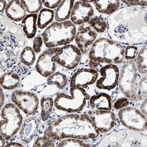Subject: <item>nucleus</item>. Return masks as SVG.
<instances>
[{"label": "nucleus", "mask_w": 147, "mask_h": 147, "mask_svg": "<svg viewBox=\"0 0 147 147\" xmlns=\"http://www.w3.org/2000/svg\"><path fill=\"white\" fill-rule=\"evenodd\" d=\"M140 110L145 115L147 116V102L146 98L144 99L142 101V103L140 105Z\"/></svg>", "instance_id": "nucleus-42"}, {"label": "nucleus", "mask_w": 147, "mask_h": 147, "mask_svg": "<svg viewBox=\"0 0 147 147\" xmlns=\"http://www.w3.org/2000/svg\"><path fill=\"white\" fill-rule=\"evenodd\" d=\"M98 34L88 25L80 26L77 31L75 42L82 54H88L90 48L97 38Z\"/></svg>", "instance_id": "nucleus-18"}, {"label": "nucleus", "mask_w": 147, "mask_h": 147, "mask_svg": "<svg viewBox=\"0 0 147 147\" xmlns=\"http://www.w3.org/2000/svg\"><path fill=\"white\" fill-rule=\"evenodd\" d=\"M75 2L73 0L62 1L54 11V19L57 22L66 21L70 18L72 9Z\"/></svg>", "instance_id": "nucleus-25"}, {"label": "nucleus", "mask_w": 147, "mask_h": 147, "mask_svg": "<svg viewBox=\"0 0 147 147\" xmlns=\"http://www.w3.org/2000/svg\"><path fill=\"white\" fill-rule=\"evenodd\" d=\"M99 76V72L95 69L83 67L73 74L69 80V87L87 88L95 84Z\"/></svg>", "instance_id": "nucleus-16"}, {"label": "nucleus", "mask_w": 147, "mask_h": 147, "mask_svg": "<svg viewBox=\"0 0 147 147\" xmlns=\"http://www.w3.org/2000/svg\"><path fill=\"white\" fill-rule=\"evenodd\" d=\"M0 102H1V108H2L4 107V104L5 102V93L4 92V89L3 88H1V96H0Z\"/></svg>", "instance_id": "nucleus-43"}, {"label": "nucleus", "mask_w": 147, "mask_h": 147, "mask_svg": "<svg viewBox=\"0 0 147 147\" xmlns=\"http://www.w3.org/2000/svg\"><path fill=\"white\" fill-rule=\"evenodd\" d=\"M28 67L22 63L18 64L17 65L13 67V71L18 73L20 76H24L28 72Z\"/></svg>", "instance_id": "nucleus-41"}, {"label": "nucleus", "mask_w": 147, "mask_h": 147, "mask_svg": "<svg viewBox=\"0 0 147 147\" xmlns=\"http://www.w3.org/2000/svg\"><path fill=\"white\" fill-rule=\"evenodd\" d=\"M22 30L6 17L0 16V71L1 73L13 68L25 47Z\"/></svg>", "instance_id": "nucleus-3"}, {"label": "nucleus", "mask_w": 147, "mask_h": 147, "mask_svg": "<svg viewBox=\"0 0 147 147\" xmlns=\"http://www.w3.org/2000/svg\"><path fill=\"white\" fill-rule=\"evenodd\" d=\"M44 44V40L41 35H37L35 36L33 38L32 48H33L35 54H40L41 52Z\"/></svg>", "instance_id": "nucleus-38"}, {"label": "nucleus", "mask_w": 147, "mask_h": 147, "mask_svg": "<svg viewBox=\"0 0 147 147\" xmlns=\"http://www.w3.org/2000/svg\"><path fill=\"white\" fill-rule=\"evenodd\" d=\"M24 145L18 142H10L8 144H6L5 146H24Z\"/></svg>", "instance_id": "nucleus-45"}, {"label": "nucleus", "mask_w": 147, "mask_h": 147, "mask_svg": "<svg viewBox=\"0 0 147 147\" xmlns=\"http://www.w3.org/2000/svg\"><path fill=\"white\" fill-rule=\"evenodd\" d=\"M55 140L48 137L45 135L38 137L34 142L33 146H55Z\"/></svg>", "instance_id": "nucleus-35"}, {"label": "nucleus", "mask_w": 147, "mask_h": 147, "mask_svg": "<svg viewBox=\"0 0 147 147\" xmlns=\"http://www.w3.org/2000/svg\"><path fill=\"white\" fill-rule=\"evenodd\" d=\"M40 117L42 121L45 122L50 118L53 114L54 106V100L51 96H43L40 100Z\"/></svg>", "instance_id": "nucleus-27"}, {"label": "nucleus", "mask_w": 147, "mask_h": 147, "mask_svg": "<svg viewBox=\"0 0 147 147\" xmlns=\"http://www.w3.org/2000/svg\"><path fill=\"white\" fill-rule=\"evenodd\" d=\"M146 10L140 7H124L107 20L109 38L121 44L137 45L147 40Z\"/></svg>", "instance_id": "nucleus-1"}, {"label": "nucleus", "mask_w": 147, "mask_h": 147, "mask_svg": "<svg viewBox=\"0 0 147 147\" xmlns=\"http://www.w3.org/2000/svg\"><path fill=\"white\" fill-rule=\"evenodd\" d=\"M61 0H47V1H42L43 5L48 9H53L57 8L61 3Z\"/></svg>", "instance_id": "nucleus-40"}, {"label": "nucleus", "mask_w": 147, "mask_h": 147, "mask_svg": "<svg viewBox=\"0 0 147 147\" xmlns=\"http://www.w3.org/2000/svg\"><path fill=\"white\" fill-rule=\"evenodd\" d=\"M82 57V54L77 45L70 44L59 47L54 61L62 67L72 70L78 66Z\"/></svg>", "instance_id": "nucleus-12"}, {"label": "nucleus", "mask_w": 147, "mask_h": 147, "mask_svg": "<svg viewBox=\"0 0 147 147\" xmlns=\"http://www.w3.org/2000/svg\"><path fill=\"white\" fill-rule=\"evenodd\" d=\"M57 146H90V144L82 140L67 138L57 141Z\"/></svg>", "instance_id": "nucleus-33"}, {"label": "nucleus", "mask_w": 147, "mask_h": 147, "mask_svg": "<svg viewBox=\"0 0 147 147\" xmlns=\"http://www.w3.org/2000/svg\"><path fill=\"white\" fill-rule=\"evenodd\" d=\"M27 11L19 0H12L8 2L5 14L6 17L13 22L22 21L26 17Z\"/></svg>", "instance_id": "nucleus-21"}, {"label": "nucleus", "mask_w": 147, "mask_h": 147, "mask_svg": "<svg viewBox=\"0 0 147 147\" xmlns=\"http://www.w3.org/2000/svg\"><path fill=\"white\" fill-rule=\"evenodd\" d=\"M46 82L48 85H54L59 90H63L68 84V77L65 73L57 71L47 78Z\"/></svg>", "instance_id": "nucleus-26"}, {"label": "nucleus", "mask_w": 147, "mask_h": 147, "mask_svg": "<svg viewBox=\"0 0 147 147\" xmlns=\"http://www.w3.org/2000/svg\"><path fill=\"white\" fill-rule=\"evenodd\" d=\"M90 96L85 89L69 87L57 95L54 100L55 108L69 114L77 113L84 108Z\"/></svg>", "instance_id": "nucleus-6"}, {"label": "nucleus", "mask_w": 147, "mask_h": 147, "mask_svg": "<svg viewBox=\"0 0 147 147\" xmlns=\"http://www.w3.org/2000/svg\"><path fill=\"white\" fill-rule=\"evenodd\" d=\"M122 3H124L129 7H145L147 6V1H138V0H127V1H122Z\"/></svg>", "instance_id": "nucleus-39"}, {"label": "nucleus", "mask_w": 147, "mask_h": 147, "mask_svg": "<svg viewBox=\"0 0 147 147\" xmlns=\"http://www.w3.org/2000/svg\"><path fill=\"white\" fill-rule=\"evenodd\" d=\"M11 100L21 111L32 115L38 111L40 101L35 93L21 90H16L11 95Z\"/></svg>", "instance_id": "nucleus-11"}, {"label": "nucleus", "mask_w": 147, "mask_h": 147, "mask_svg": "<svg viewBox=\"0 0 147 147\" xmlns=\"http://www.w3.org/2000/svg\"><path fill=\"white\" fill-rule=\"evenodd\" d=\"M118 117L121 124L128 129L140 132L146 131L147 118L140 109L128 106L120 109Z\"/></svg>", "instance_id": "nucleus-10"}, {"label": "nucleus", "mask_w": 147, "mask_h": 147, "mask_svg": "<svg viewBox=\"0 0 147 147\" xmlns=\"http://www.w3.org/2000/svg\"><path fill=\"white\" fill-rule=\"evenodd\" d=\"M0 138H1V139H0V147H3V146H5V142H6V140L4 138V137L1 136H0Z\"/></svg>", "instance_id": "nucleus-46"}, {"label": "nucleus", "mask_w": 147, "mask_h": 147, "mask_svg": "<svg viewBox=\"0 0 147 147\" xmlns=\"http://www.w3.org/2000/svg\"><path fill=\"white\" fill-rule=\"evenodd\" d=\"M87 114L100 134L107 133L115 126L117 117L115 114L111 110H90Z\"/></svg>", "instance_id": "nucleus-14"}, {"label": "nucleus", "mask_w": 147, "mask_h": 147, "mask_svg": "<svg viewBox=\"0 0 147 147\" xmlns=\"http://www.w3.org/2000/svg\"><path fill=\"white\" fill-rule=\"evenodd\" d=\"M26 11L30 14H37L42 9V3L40 0H22L21 1Z\"/></svg>", "instance_id": "nucleus-32"}, {"label": "nucleus", "mask_w": 147, "mask_h": 147, "mask_svg": "<svg viewBox=\"0 0 147 147\" xmlns=\"http://www.w3.org/2000/svg\"><path fill=\"white\" fill-rule=\"evenodd\" d=\"M138 74L134 60L125 61L119 69L118 87L124 96L130 101H138Z\"/></svg>", "instance_id": "nucleus-8"}, {"label": "nucleus", "mask_w": 147, "mask_h": 147, "mask_svg": "<svg viewBox=\"0 0 147 147\" xmlns=\"http://www.w3.org/2000/svg\"><path fill=\"white\" fill-rule=\"evenodd\" d=\"M41 119V117L32 115L24 121L19 131L20 140L23 143L28 144L34 140L39 131Z\"/></svg>", "instance_id": "nucleus-19"}, {"label": "nucleus", "mask_w": 147, "mask_h": 147, "mask_svg": "<svg viewBox=\"0 0 147 147\" xmlns=\"http://www.w3.org/2000/svg\"><path fill=\"white\" fill-rule=\"evenodd\" d=\"M44 135L55 141L67 138L89 140L98 138L100 133L87 114L71 113L53 122Z\"/></svg>", "instance_id": "nucleus-2"}, {"label": "nucleus", "mask_w": 147, "mask_h": 147, "mask_svg": "<svg viewBox=\"0 0 147 147\" xmlns=\"http://www.w3.org/2000/svg\"><path fill=\"white\" fill-rule=\"evenodd\" d=\"M88 25L97 34H102L107 30V21L101 16H94L88 22Z\"/></svg>", "instance_id": "nucleus-31"}, {"label": "nucleus", "mask_w": 147, "mask_h": 147, "mask_svg": "<svg viewBox=\"0 0 147 147\" xmlns=\"http://www.w3.org/2000/svg\"><path fill=\"white\" fill-rule=\"evenodd\" d=\"M139 51L137 45H127L125 48L124 59L125 61L134 60L136 58Z\"/></svg>", "instance_id": "nucleus-36"}, {"label": "nucleus", "mask_w": 147, "mask_h": 147, "mask_svg": "<svg viewBox=\"0 0 147 147\" xmlns=\"http://www.w3.org/2000/svg\"><path fill=\"white\" fill-rule=\"evenodd\" d=\"M146 57H147V49L146 45L141 48L138 53L136 58V65L138 74L141 75H146Z\"/></svg>", "instance_id": "nucleus-29"}, {"label": "nucleus", "mask_w": 147, "mask_h": 147, "mask_svg": "<svg viewBox=\"0 0 147 147\" xmlns=\"http://www.w3.org/2000/svg\"><path fill=\"white\" fill-rule=\"evenodd\" d=\"M77 27L71 21L54 22L47 27L41 36L48 48L63 47L70 44L75 39Z\"/></svg>", "instance_id": "nucleus-5"}, {"label": "nucleus", "mask_w": 147, "mask_h": 147, "mask_svg": "<svg viewBox=\"0 0 147 147\" xmlns=\"http://www.w3.org/2000/svg\"><path fill=\"white\" fill-rule=\"evenodd\" d=\"M23 117L19 108L13 102L5 104L1 108L0 133L7 140H10L20 131Z\"/></svg>", "instance_id": "nucleus-9"}, {"label": "nucleus", "mask_w": 147, "mask_h": 147, "mask_svg": "<svg viewBox=\"0 0 147 147\" xmlns=\"http://www.w3.org/2000/svg\"><path fill=\"white\" fill-rule=\"evenodd\" d=\"M130 101L125 96L119 97L113 104V108L115 110L119 111L120 109L125 108L129 105Z\"/></svg>", "instance_id": "nucleus-37"}, {"label": "nucleus", "mask_w": 147, "mask_h": 147, "mask_svg": "<svg viewBox=\"0 0 147 147\" xmlns=\"http://www.w3.org/2000/svg\"><path fill=\"white\" fill-rule=\"evenodd\" d=\"M99 75L95 82L98 89L110 91L117 87L119 76V68L117 65H104L100 69Z\"/></svg>", "instance_id": "nucleus-13"}, {"label": "nucleus", "mask_w": 147, "mask_h": 147, "mask_svg": "<svg viewBox=\"0 0 147 147\" xmlns=\"http://www.w3.org/2000/svg\"><path fill=\"white\" fill-rule=\"evenodd\" d=\"M1 86L4 90L11 91L18 88L21 85V77L14 71H7L1 76Z\"/></svg>", "instance_id": "nucleus-22"}, {"label": "nucleus", "mask_w": 147, "mask_h": 147, "mask_svg": "<svg viewBox=\"0 0 147 147\" xmlns=\"http://www.w3.org/2000/svg\"><path fill=\"white\" fill-rule=\"evenodd\" d=\"M37 18L36 14H28L21 21L22 30L28 39L34 38L37 31Z\"/></svg>", "instance_id": "nucleus-23"}, {"label": "nucleus", "mask_w": 147, "mask_h": 147, "mask_svg": "<svg viewBox=\"0 0 147 147\" xmlns=\"http://www.w3.org/2000/svg\"><path fill=\"white\" fill-rule=\"evenodd\" d=\"M137 96L138 101L146 98L147 96V78L146 75H144L139 80L138 84Z\"/></svg>", "instance_id": "nucleus-34"}, {"label": "nucleus", "mask_w": 147, "mask_h": 147, "mask_svg": "<svg viewBox=\"0 0 147 147\" xmlns=\"http://www.w3.org/2000/svg\"><path fill=\"white\" fill-rule=\"evenodd\" d=\"M8 3L6 1L0 0V13H3L4 11H5Z\"/></svg>", "instance_id": "nucleus-44"}, {"label": "nucleus", "mask_w": 147, "mask_h": 147, "mask_svg": "<svg viewBox=\"0 0 147 147\" xmlns=\"http://www.w3.org/2000/svg\"><path fill=\"white\" fill-rule=\"evenodd\" d=\"M88 102L90 108L94 111L111 110L113 108L111 96L105 92H100L92 95L90 97Z\"/></svg>", "instance_id": "nucleus-20"}, {"label": "nucleus", "mask_w": 147, "mask_h": 147, "mask_svg": "<svg viewBox=\"0 0 147 147\" xmlns=\"http://www.w3.org/2000/svg\"><path fill=\"white\" fill-rule=\"evenodd\" d=\"M92 3L99 13L107 16H111L121 6V1L116 0L93 1Z\"/></svg>", "instance_id": "nucleus-24"}, {"label": "nucleus", "mask_w": 147, "mask_h": 147, "mask_svg": "<svg viewBox=\"0 0 147 147\" xmlns=\"http://www.w3.org/2000/svg\"><path fill=\"white\" fill-rule=\"evenodd\" d=\"M55 18L54 11L53 9L42 8L38 14L37 27L40 30H43L51 24Z\"/></svg>", "instance_id": "nucleus-28"}, {"label": "nucleus", "mask_w": 147, "mask_h": 147, "mask_svg": "<svg viewBox=\"0 0 147 147\" xmlns=\"http://www.w3.org/2000/svg\"><path fill=\"white\" fill-rule=\"evenodd\" d=\"M95 11L90 3L84 1H76L70 16V21L76 26H82L88 23L94 16Z\"/></svg>", "instance_id": "nucleus-17"}, {"label": "nucleus", "mask_w": 147, "mask_h": 147, "mask_svg": "<svg viewBox=\"0 0 147 147\" xmlns=\"http://www.w3.org/2000/svg\"><path fill=\"white\" fill-rule=\"evenodd\" d=\"M98 146L147 147L146 135L129 129L109 133L100 141Z\"/></svg>", "instance_id": "nucleus-7"}, {"label": "nucleus", "mask_w": 147, "mask_h": 147, "mask_svg": "<svg viewBox=\"0 0 147 147\" xmlns=\"http://www.w3.org/2000/svg\"><path fill=\"white\" fill-rule=\"evenodd\" d=\"M59 47L47 48L38 57L35 65V69L39 74L48 78L56 71L57 65L54 61Z\"/></svg>", "instance_id": "nucleus-15"}, {"label": "nucleus", "mask_w": 147, "mask_h": 147, "mask_svg": "<svg viewBox=\"0 0 147 147\" xmlns=\"http://www.w3.org/2000/svg\"><path fill=\"white\" fill-rule=\"evenodd\" d=\"M19 59L24 65L28 67H31L36 60V54L33 48L30 46H26L20 54Z\"/></svg>", "instance_id": "nucleus-30"}, {"label": "nucleus", "mask_w": 147, "mask_h": 147, "mask_svg": "<svg viewBox=\"0 0 147 147\" xmlns=\"http://www.w3.org/2000/svg\"><path fill=\"white\" fill-rule=\"evenodd\" d=\"M125 47L110 38H98L88 53L89 65L95 69L100 64H121L124 60Z\"/></svg>", "instance_id": "nucleus-4"}]
</instances>
